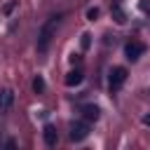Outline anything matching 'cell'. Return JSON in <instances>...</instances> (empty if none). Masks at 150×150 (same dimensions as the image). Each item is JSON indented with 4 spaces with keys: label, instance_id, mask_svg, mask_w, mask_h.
I'll return each instance as SVG.
<instances>
[{
    "label": "cell",
    "instance_id": "9c48e42d",
    "mask_svg": "<svg viewBox=\"0 0 150 150\" xmlns=\"http://www.w3.org/2000/svg\"><path fill=\"white\" fill-rule=\"evenodd\" d=\"M33 89H35L38 94L45 91V80H42V77H35V80H33Z\"/></svg>",
    "mask_w": 150,
    "mask_h": 150
},
{
    "label": "cell",
    "instance_id": "7c38bea8",
    "mask_svg": "<svg viewBox=\"0 0 150 150\" xmlns=\"http://www.w3.org/2000/svg\"><path fill=\"white\" fill-rule=\"evenodd\" d=\"M143 124H145V127H150V115H145V117H143Z\"/></svg>",
    "mask_w": 150,
    "mask_h": 150
},
{
    "label": "cell",
    "instance_id": "52a82bcc",
    "mask_svg": "<svg viewBox=\"0 0 150 150\" xmlns=\"http://www.w3.org/2000/svg\"><path fill=\"white\" fill-rule=\"evenodd\" d=\"M82 120L84 122H96L98 120V108L96 105H91V103H87V105H82Z\"/></svg>",
    "mask_w": 150,
    "mask_h": 150
},
{
    "label": "cell",
    "instance_id": "8992f818",
    "mask_svg": "<svg viewBox=\"0 0 150 150\" xmlns=\"http://www.w3.org/2000/svg\"><path fill=\"white\" fill-rule=\"evenodd\" d=\"M42 138H45V145H49V148H54V145L59 143V134H56V129H54L52 124H45V129H42Z\"/></svg>",
    "mask_w": 150,
    "mask_h": 150
},
{
    "label": "cell",
    "instance_id": "ba28073f",
    "mask_svg": "<svg viewBox=\"0 0 150 150\" xmlns=\"http://www.w3.org/2000/svg\"><path fill=\"white\" fill-rule=\"evenodd\" d=\"M82 82V70L77 68V70H70L68 75H66V84L68 87H75V84H80Z\"/></svg>",
    "mask_w": 150,
    "mask_h": 150
},
{
    "label": "cell",
    "instance_id": "5b68a950",
    "mask_svg": "<svg viewBox=\"0 0 150 150\" xmlns=\"http://www.w3.org/2000/svg\"><path fill=\"white\" fill-rule=\"evenodd\" d=\"M12 105H14V91L9 87L0 89V115H7L12 110Z\"/></svg>",
    "mask_w": 150,
    "mask_h": 150
},
{
    "label": "cell",
    "instance_id": "277c9868",
    "mask_svg": "<svg viewBox=\"0 0 150 150\" xmlns=\"http://www.w3.org/2000/svg\"><path fill=\"white\" fill-rule=\"evenodd\" d=\"M124 80H127V68H122V66H117V68H112L110 70V91H120V87L124 84Z\"/></svg>",
    "mask_w": 150,
    "mask_h": 150
},
{
    "label": "cell",
    "instance_id": "6da1fadb",
    "mask_svg": "<svg viewBox=\"0 0 150 150\" xmlns=\"http://www.w3.org/2000/svg\"><path fill=\"white\" fill-rule=\"evenodd\" d=\"M61 23H63V12L52 14V16H49V19H45V23L40 26V30H38V42H35V49H38V54H40V56H45V54H47V49H49L52 40L56 38V30L61 28Z\"/></svg>",
    "mask_w": 150,
    "mask_h": 150
},
{
    "label": "cell",
    "instance_id": "7a4b0ae2",
    "mask_svg": "<svg viewBox=\"0 0 150 150\" xmlns=\"http://www.w3.org/2000/svg\"><path fill=\"white\" fill-rule=\"evenodd\" d=\"M87 136H89V122L77 120L70 124V141H84Z\"/></svg>",
    "mask_w": 150,
    "mask_h": 150
},
{
    "label": "cell",
    "instance_id": "30bf717a",
    "mask_svg": "<svg viewBox=\"0 0 150 150\" xmlns=\"http://www.w3.org/2000/svg\"><path fill=\"white\" fill-rule=\"evenodd\" d=\"M115 16H117V19H115L117 23H124V12H122L120 7H115Z\"/></svg>",
    "mask_w": 150,
    "mask_h": 150
},
{
    "label": "cell",
    "instance_id": "3957f363",
    "mask_svg": "<svg viewBox=\"0 0 150 150\" xmlns=\"http://www.w3.org/2000/svg\"><path fill=\"white\" fill-rule=\"evenodd\" d=\"M143 52H145V45H143L141 40H131V42H127V47H124V54H127L129 61H138V59L143 56Z\"/></svg>",
    "mask_w": 150,
    "mask_h": 150
},
{
    "label": "cell",
    "instance_id": "8fae6325",
    "mask_svg": "<svg viewBox=\"0 0 150 150\" xmlns=\"http://www.w3.org/2000/svg\"><path fill=\"white\" fill-rule=\"evenodd\" d=\"M87 16H89V21H94V19L98 16V9H89V12H87Z\"/></svg>",
    "mask_w": 150,
    "mask_h": 150
}]
</instances>
